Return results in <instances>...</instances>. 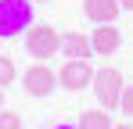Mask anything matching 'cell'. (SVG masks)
I'll list each match as a JSON object with an SVG mask.
<instances>
[{"instance_id":"cell-1","label":"cell","mask_w":133,"mask_h":129,"mask_svg":"<svg viewBox=\"0 0 133 129\" xmlns=\"http://www.w3.org/2000/svg\"><path fill=\"white\" fill-rule=\"evenodd\" d=\"M32 0H0V40H11L29 29Z\"/></svg>"},{"instance_id":"cell-2","label":"cell","mask_w":133,"mask_h":129,"mask_svg":"<svg viewBox=\"0 0 133 129\" xmlns=\"http://www.w3.org/2000/svg\"><path fill=\"white\" fill-rule=\"evenodd\" d=\"M25 50H29L36 61L54 58V54L61 50V36H58V29H54L50 22H36V25H29V32H25Z\"/></svg>"},{"instance_id":"cell-3","label":"cell","mask_w":133,"mask_h":129,"mask_svg":"<svg viewBox=\"0 0 133 129\" xmlns=\"http://www.w3.org/2000/svg\"><path fill=\"white\" fill-rule=\"evenodd\" d=\"M122 72L119 68H97L94 72V93H97V101L104 108H119V97H122Z\"/></svg>"},{"instance_id":"cell-4","label":"cell","mask_w":133,"mask_h":129,"mask_svg":"<svg viewBox=\"0 0 133 129\" xmlns=\"http://www.w3.org/2000/svg\"><path fill=\"white\" fill-rule=\"evenodd\" d=\"M94 72H97V68H94L87 58H72V61H65V64H61V72H58V83L65 86V90H72V93H76V90H87V86L94 83Z\"/></svg>"},{"instance_id":"cell-5","label":"cell","mask_w":133,"mask_h":129,"mask_svg":"<svg viewBox=\"0 0 133 129\" xmlns=\"http://www.w3.org/2000/svg\"><path fill=\"white\" fill-rule=\"evenodd\" d=\"M22 86H25L29 97H47V93H54V86H58V72H50V68L40 61V64H32L22 75Z\"/></svg>"},{"instance_id":"cell-6","label":"cell","mask_w":133,"mask_h":129,"mask_svg":"<svg viewBox=\"0 0 133 129\" xmlns=\"http://www.w3.org/2000/svg\"><path fill=\"white\" fill-rule=\"evenodd\" d=\"M83 11H87L90 22H97V25H111V22H119L122 4H119V0H83Z\"/></svg>"},{"instance_id":"cell-7","label":"cell","mask_w":133,"mask_h":129,"mask_svg":"<svg viewBox=\"0 0 133 129\" xmlns=\"http://www.w3.org/2000/svg\"><path fill=\"white\" fill-rule=\"evenodd\" d=\"M90 43H94V54H115L122 47V32L115 25H97L90 32Z\"/></svg>"},{"instance_id":"cell-8","label":"cell","mask_w":133,"mask_h":129,"mask_svg":"<svg viewBox=\"0 0 133 129\" xmlns=\"http://www.w3.org/2000/svg\"><path fill=\"white\" fill-rule=\"evenodd\" d=\"M61 54H65L68 61L72 58H90L94 54V43H90L87 32H65L61 36Z\"/></svg>"},{"instance_id":"cell-9","label":"cell","mask_w":133,"mask_h":129,"mask_svg":"<svg viewBox=\"0 0 133 129\" xmlns=\"http://www.w3.org/2000/svg\"><path fill=\"white\" fill-rule=\"evenodd\" d=\"M76 126H79V129H111V118H108V111L90 108V111L79 115V122H76Z\"/></svg>"},{"instance_id":"cell-10","label":"cell","mask_w":133,"mask_h":129,"mask_svg":"<svg viewBox=\"0 0 133 129\" xmlns=\"http://www.w3.org/2000/svg\"><path fill=\"white\" fill-rule=\"evenodd\" d=\"M15 79H18V68H15V61L0 54V86H11Z\"/></svg>"},{"instance_id":"cell-11","label":"cell","mask_w":133,"mask_h":129,"mask_svg":"<svg viewBox=\"0 0 133 129\" xmlns=\"http://www.w3.org/2000/svg\"><path fill=\"white\" fill-rule=\"evenodd\" d=\"M0 129H22V118H18L15 111H4V108H0Z\"/></svg>"},{"instance_id":"cell-12","label":"cell","mask_w":133,"mask_h":129,"mask_svg":"<svg viewBox=\"0 0 133 129\" xmlns=\"http://www.w3.org/2000/svg\"><path fill=\"white\" fill-rule=\"evenodd\" d=\"M119 111L133 115V86H126V90H122V97H119Z\"/></svg>"},{"instance_id":"cell-13","label":"cell","mask_w":133,"mask_h":129,"mask_svg":"<svg viewBox=\"0 0 133 129\" xmlns=\"http://www.w3.org/2000/svg\"><path fill=\"white\" fill-rule=\"evenodd\" d=\"M47 129H79V126H68V122H58V126H47Z\"/></svg>"},{"instance_id":"cell-14","label":"cell","mask_w":133,"mask_h":129,"mask_svg":"<svg viewBox=\"0 0 133 129\" xmlns=\"http://www.w3.org/2000/svg\"><path fill=\"white\" fill-rule=\"evenodd\" d=\"M122 4V11H133V0H119Z\"/></svg>"},{"instance_id":"cell-15","label":"cell","mask_w":133,"mask_h":129,"mask_svg":"<svg viewBox=\"0 0 133 129\" xmlns=\"http://www.w3.org/2000/svg\"><path fill=\"white\" fill-rule=\"evenodd\" d=\"M0 108H4V86H0Z\"/></svg>"},{"instance_id":"cell-16","label":"cell","mask_w":133,"mask_h":129,"mask_svg":"<svg viewBox=\"0 0 133 129\" xmlns=\"http://www.w3.org/2000/svg\"><path fill=\"white\" fill-rule=\"evenodd\" d=\"M111 129H133V126H111Z\"/></svg>"},{"instance_id":"cell-17","label":"cell","mask_w":133,"mask_h":129,"mask_svg":"<svg viewBox=\"0 0 133 129\" xmlns=\"http://www.w3.org/2000/svg\"><path fill=\"white\" fill-rule=\"evenodd\" d=\"M32 4H40V0H32Z\"/></svg>"}]
</instances>
